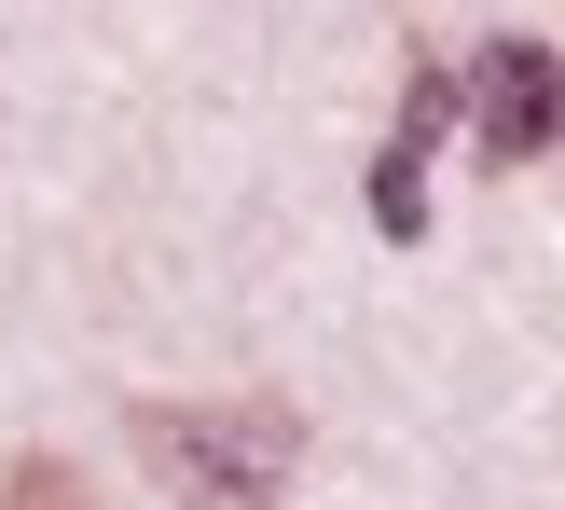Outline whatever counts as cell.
<instances>
[{"instance_id": "cell-1", "label": "cell", "mask_w": 565, "mask_h": 510, "mask_svg": "<svg viewBox=\"0 0 565 510\" xmlns=\"http://www.w3.org/2000/svg\"><path fill=\"white\" fill-rule=\"evenodd\" d=\"M138 456L180 510H276L303 469L290 401H138Z\"/></svg>"}, {"instance_id": "cell-2", "label": "cell", "mask_w": 565, "mask_h": 510, "mask_svg": "<svg viewBox=\"0 0 565 510\" xmlns=\"http://www.w3.org/2000/svg\"><path fill=\"white\" fill-rule=\"evenodd\" d=\"M456 97H469V138H483L497 166H539L565 138V55L552 42H483L456 70Z\"/></svg>"}, {"instance_id": "cell-3", "label": "cell", "mask_w": 565, "mask_h": 510, "mask_svg": "<svg viewBox=\"0 0 565 510\" xmlns=\"http://www.w3.org/2000/svg\"><path fill=\"white\" fill-rule=\"evenodd\" d=\"M0 510H97V484L70 456H0Z\"/></svg>"}]
</instances>
